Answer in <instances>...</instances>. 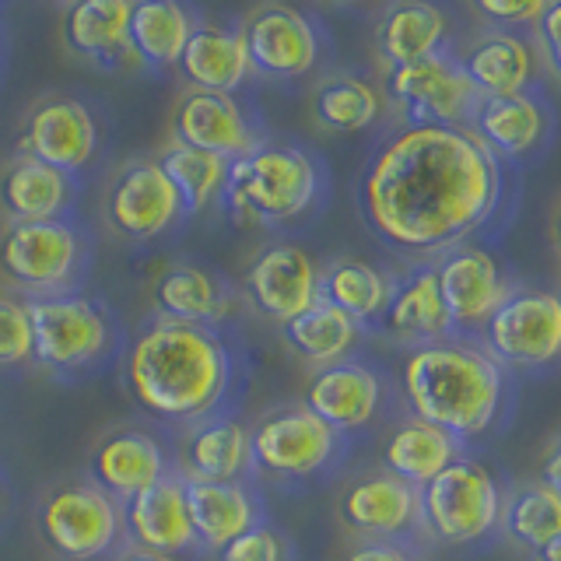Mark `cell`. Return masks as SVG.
<instances>
[{
	"label": "cell",
	"instance_id": "obj_1",
	"mask_svg": "<svg viewBox=\"0 0 561 561\" xmlns=\"http://www.w3.org/2000/svg\"><path fill=\"white\" fill-rule=\"evenodd\" d=\"M502 162L467 127L408 123L362 169L358 210L382 245L443 256L495 215Z\"/></svg>",
	"mask_w": 561,
	"mask_h": 561
},
{
	"label": "cell",
	"instance_id": "obj_2",
	"mask_svg": "<svg viewBox=\"0 0 561 561\" xmlns=\"http://www.w3.org/2000/svg\"><path fill=\"white\" fill-rule=\"evenodd\" d=\"M123 382L145 414L190 428L221 414L232 397L236 358L215 327L154 316L123 355Z\"/></svg>",
	"mask_w": 561,
	"mask_h": 561
},
{
	"label": "cell",
	"instance_id": "obj_3",
	"mask_svg": "<svg viewBox=\"0 0 561 561\" xmlns=\"http://www.w3.org/2000/svg\"><path fill=\"white\" fill-rule=\"evenodd\" d=\"M403 400L411 417L446 428L460 443L495 425L505 373L481 344L460 337L414 347L403 362Z\"/></svg>",
	"mask_w": 561,
	"mask_h": 561
},
{
	"label": "cell",
	"instance_id": "obj_4",
	"mask_svg": "<svg viewBox=\"0 0 561 561\" xmlns=\"http://www.w3.org/2000/svg\"><path fill=\"white\" fill-rule=\"evenodd\" d=\"M323 193V165L309 148L280 137H260L253 151L228 169L225 207L239 225L280 228L306 218Z\"/></svg>",
	"mask_w": 561,
	"mask_h": 561
},
{
	"label": "cell",
	"instance_id": "obj_5",
	"mask_svg": "<svg viewBox=\"0 0 561 561\" xmlns=\"http://www.w3.org/2000/svg\"><path fill=\"white\" fill-rule=\"evenodd\" d=\"M35 362L57 376H84L113 358L119 330L110 309L84 291L25 298Z\"/></svg>",
	"mask_w": 561,
	"mask_h": 561
},
{
	"label": "cell",
	"instance_id": "obj_6",
	"mask_svg": "<svg viewBox=\"0 0 561 561\" xmlns=\"http://www.w3.org/2000/svg\"><path fill=\"white\" fill-rule=\"evenodd\" d=\"M92 242L75 218L8 221L0 228V277L25 298L78 291Z\"/></svg>",
	"mask_w": 561,
	"mask_h": 561
},
{
	"label": "cell",
	"instance_id": "obj_7",
	"mask_svg": "<svg viewBox=\"0 0 561 561\" xmlns=\"http://www.w3.org/2000/svg\"><path fill=\"white\" fill-rule=\"evenodd\" d=\"M35 523L43 543L64 561H102L119 548V540H127L123 502L92 478L53 484L39 502Z\"/></svg>",
	"mask_w": 561,
	"mask_h": 561
},
{
	"label": "cell",
	"instance_id": "obj_8",
	"mask_svg": "<svg viewBox=\"0 0 561 561\" xmlns=\"http://www.w3.org/2000/svg\"><path fill=\"white\" fill-rule=\"evenodd\" d=\"M502 488L484 463L460 456L421 488V526L443 543H478L502 526Z\"/></svg>",
	"mask_w": 561,
	"mask_h": 561
},
{
	"label": "cell",
	"instance_id": "obj_9",
	"mask_svg": "<svg viewBox=\"0 0 561 561\" xmlns=\"http://www.w3.org/2000/svg\"><path fill=\"white\" fill-rule=\"evenodd\" d=\"M253 473L277 481H309L330 470L344 453V435L316 417L306 403H288L263 414L250 428Z\"/></svg>",
	"mask_w": 561,
	"mask_h": 561
},
{
	"label": "cell",
	"instance_id": "obj_10",
	"mask_svg": "<svg viewBox=\"0 0 561 561\" xmlns=\"http://www.w3.org/2000/svg\"><path fill=\"white\" fill-rule=\"evenodd\" d=\"M481 347L508 368H543L561 358V298L519 288L481 327Z\"/></svg>",
	"mask_w": 561,
	"mask_h": 561
},
{
	"label": "cell",
	"instance_id": "obj_11",
	"mask_svg": "<svg viewBox=\"0 0 561 561\" xmlns=\"http://www.w3.org/2000/svg\"><path fill=\"white\" fill-rule=\"evenodd\" d=\"M99 148V116L78 95H46L32 102L22 127H18V154L35 158V162L75 175V180L95 162Z\"/></svg>",
	"mask_w": 561,
	"mask_h": 561
},
{
	"label": "cell",
	"instance_id": "obj_12",
	"mask_svg": "<svg viewBox=\"0 0 561 561\" xmlns=\"http://www.w3.org/2000/svg\"><path fill=\"white\" fill-rule=\"evenodd\" d=\"M102 218L119 239L151 242L172 232L186 218V207L158 158H134L105 186Z\"/></svg>",
	"mask_w": 561,
	"mask_h": 561
},
{
	"label": "cell",
	"instance_id": "obj_13",
	"mask_svg": "<svg viewBox=\"0 0 561 561\" xmlns=\"http://www.w3.org/2000/svg\"><path fill=\"white\" fill-rule=\"evenodd\" d=\"M386 88H390V99L411 116V123L467 127L481 102L449 46L417 64L393 67L390 78H386Z\"/></svg>",
	"mask_w": 561,
	"mask_h": 561
},
{
	"label": "cell",
	"instance_id": "obj_14",
	"mask_svg": "<svg viewBox=\"0 0 561 561\" xmlns=\"http://www.w3.org/2000/svg\"><path fill=\"white\" fill-rule=\"evenodd\" d=\"M253 75L271 81L306 78L320 64L323 39L316 22L291 4H260L239 25Z\"/></svg>",
	"mask_w": 561,
	"mask_h": 561
},
{
	"label": "cell",
	"instance_id": "obj_15",
	"mask_svg": "<svg viewBox=\"0 0 561 561\" xmlns=\"http://www.w3.org/2000/svg\"><path fill=\"white\" fill-rule=\"evenodd\" d=\"M242 288H245V298L253 302V309L280 327L295 320V316H302L323 298L320 267H316V260L295 242L263 245L250 267H245Z\"/></svg>",
	"mask_w": 561,
	"mask_h": 561
},
{
	"label": "cell",
	"instance_id": "obj_16",
	"mask_svg": "<svg viewBox=\"0 0 561 561\" xmlns=\"http://www.w3.org/2000/svg\"><path fill=\"white\" fill-rule=\"evenodd\" d=\"M341 523L362 540H408L421 526V488L390 470H368L355 478L337 502Z\"/></svg>",
	"mask_w": 561,
	"mask_h": 561
},
{
	"label": "cell",
	"instance_id": "obj_17",
	"mask_svg": "<svg viewBox=\"0 0 561 561\" xmlns=\"http://www.w3.org/2000/svg\"><path fill=\"white\" fill-rule=\"evenodd\" d=\"M432 267H435L438 295H443L453 333L481 330L488 323V316L505 302L508 291H513L499 267V260L478 250V245H453V250H446Z\"/></svg>",
	"mask_w": 561,
	"mask_h": 561
},
{
	"label": "cell",
	"instance_id": "obj_18",
	"mask_svg": "<svg viewBox=\"0 0 561 561\" xmlns=\"http://www.w3.org/2000/svg\"><path fill=\"white\" fill-rule=\"evenodd\" d=\"M172 140L207 154H218L225 162H236V158L260 145V134L236 95L190 88L172 110Z\"/></svg>",
	"mask_w": 561,
	"mask_h": 561
},
{
	"label": "cell",
	"instance_id": "obj_19",
	"mask_svg": "<svg viewBox=\"0 0 561 561\" xmlns=\"http://www.w3.org/2000/svg\"><path fill=\"white\" fill-rule=\"evenodd\" d=\"M382 379L373 365L365 362H337L327 368H316L306 386V408L327 421L333 432H358L373 425L382 408Z\"/></svg>",
	"mask_w": 561,
	"mask_h": 561
},
{
	"label": "cell",
	"instance_id": "obj_20",
	"mask_svg": "<svg viewBox=\"0 0 561 561\" xmlns=\"http://www.w3.org/2000/svg\"><path fill=\"white\" fill-rule=\"evenodd\" d=\"M123 526H127L130 548L175 554L197 548L186 508V484L180 473H165L162 481L123 502Z\"/></svg>",
	"mask_w": 561,
	"mask_h": 561
},
{
	"label": "cell",
	"instance_id": "obj_21",
	"mask_svg": "<svg viewBox=\"0 0 561 561\" xmlns=\"http://www.w3.org/2000/svg\"><path fill=\"white\" fill-rule=\"evenodd\" d=\"M172 470L183 481H245L253 473L250 428L228 414L190 425Z\"/></svg>",
	"mask_w": 561,
	"mask_h": 561
},
{
	"label": "cell",
	"instance_id": "obj_22",
	"mask_svg": "<svg viewBox=\"0 0 561 561\" xmlns=\"http://www.w3.org/2000/svg\"><path fill=\"white\" fill-rule=\"evenodd\" d=\"M172 473L165 446L145 428H116L92 453V481L116 502H130Z\"/></svg>",
	"mask_w": 561,
	"mask_h": 561
},
{
	"label": "cell",
	"instance_id": "obj_23",
	"mask_svg": "<svg viewBox=\"0 0 561 561\" xmlns=\"http://www.w3.org/2000/svg\"><path fill=\"white\" fill-rule=\"evenodd\" d=\"M78 180L67 172H57L35 158L14 154L0 169V210L8 221H53L70 218L78 204Z\"/></svg>",
	"mask_w": 561,
	"mask_h": 561
},
{
	"label": "cell",
	"instance_id": "obj_24",
	"mask_svg": "<svg viewBox=\"0 0 561 561\" xmlns=\"http://www.w3.org/2000/svg\"><path fill=\"white\" fill-rule=\"evenodd\" d=\"M193 540L204 551H221L260 523V502L250 481H183Z\"/></svg>",
	"mask_w": 561,
	"mask_h": 561
},
{
	"label": "cell",
	"instance_id": "obj_25",
	"mask_svg": "<svg viewBox=\"0 0 561 561\" xmlns=\"http://www.w3.org/2000/svg\"><path fill=\"white\" fill-rule=\"evenodd\" d=\"M467 130L499 158H523L548 137V105L540 95H488L478 102Z\"/></svg>",
	"mask_w": 561,
	"mask_h": 561
},
{
	"label": "cell",
	"instance_id": "obj_26",
	"mask_svg": "<svg viewBox=\"0 0 561 561\" xmlns=\"http://www.w3.org/2000/svg\"><path fill=\"white\" fill-rule=\"evenodd\" d=\"M180 75L190 88H197V92L236 95L242 81L253 75L242 32L228 25H215V22H197V28H193L190 43L183 49Z\"/></svg>",
	"mask_w": 561,
	"mask_h": 561
},
{
	"label": "cell",
	"instance_id": "obj_27",
	"mask_svg": "<svg viewBox=\"0 0 561 561\" xmlns=\"http://www.w3.org/2000/svg\"><path fill=\"white\" fill-rule=\"evenodd\" d=\"M379 327L390 333L393 341L403 344H432V341H446L453 327L443 306V295H438V280L432 263H421L411 274H403L393 280V295L390 306H386Z\"/></svg>",
	"mask_w": 561,
	"mask_h": 561
},
{
	"label": "cell",
	"instance_id": "obj_28",
	"mask_svg": "<svg viewBox=\"0 0 561 561\" xmlns=\"http://www.w3.org/2000/svg\"><path fill=\"white\" fill-rule=\"evenodd\" d=\"M130 0H81L64 11V43L92 64H137L130 49Z\"/></svg>",
	"mask_w": 561,
	"mask_h": 561
},
{
	"label": "cell",
	"instance_id": "obj_29",
	"mask_svg": "<svg viewBox=\"0 0 561 561\" xmlns=\"http://www.w3.org/2000/svg\"><path fill=\"white\" fill-rule=\"evenodd\" d=\"M154 306L162 320L218 330L228 316V288L215 271L201 263H172L154 280Z\"/></svg>",
	"mask_w": 561,
	"mask_h": 561
},
{
	"label": "cell",
	"instance_id": "obj_30",
	"mask_svg": "<svg viewBox=\"0 0 561 561\" xmlns=\"http://www.w3.org/2000/svg\"><path fill=\"white\" fill-rule=\"evenodd\" d=\"M463 456V443L446 428L428 425L421 417H403L382 446V470L397 473L400 481L425 488L449 463Z\"/></svg>",
	"mask_w": 561,
	"mask_h": 561
},
{
	"label": "cell",
	"instance_id": "obj_31",
	"mask_svg": "<svg viewBox=\"0 0 561 561\" xmlns=\"http://www.w3.org/2000/svg\"><path fill=\"white\" fill-rule=\"evenodd\" d=\"M456 60H460L467 81L481 99L526 92V84L534 78V53L516 32H488L481 39H473L463 49V57Z\"/></svg>",
	"mask_w": 561,
	"mask_h": 561
},
{
	"label": "cell",
	"instance_id": "obj_32",
	"mask_svg": "<svg viewBox=\"0 0 561 561\" xmlns=\"http://www.w3.org/2000/svg\"><path fill=\"white\" fill-rule=\"evenodd\" d=\"M201 18L175 0H137L130 11V49L151 70L180 67L183 49Z\"/></svg>",
	"mask_w": 561,
	"mask_h": 561
},
{
	"label": "cell",
	"instance_id": "obj_33",
	"mask_svg": "<svg viewBox=\"0 0 561 561\" xmlns=\"http://www.w3.org/2000/svg\"><path fill=\"white\" fill-rule=\"evenodd\" d=\"M443 46H446V14L435 4L403 0V4L386 8L376 25V49L390 64V70L425 60Z\"/></svg>",
	"mask_w": 561,
	"mask_h": 561
},
{
	"label": "cell",
	"instance_id": "obj_34",
	"mask_svg": "<svg viewBox=\"0 0 561 561\" xmlns=\"http://www.w3.org/2000/svg\"><path fill=\"white\" fill-rule=\"evenodd\" d=\"M362 330L365 327L351 320L347 312H341L337 306H330L320 298L312 309H306L302 316H295V320L280 327V337H285V344L302 362L327 368V365L347 362V355L362 341Z\"/></svg>",
	"mask_w": 561,
	"mask_h": 561
},
{
	"label": "cell",
	"instance_id": "obj_35",
	"mask_svg": "<svg viewBox=\"0 0 561 561\" xmlns=\"http://www.w3.org/2000/svg\"><path fill=\"white\" fill-rule=\"evenodd\" d=\"M320 295L323 302L337 306L355 323H379L393 295V277L365 260H333L320 271Z\"/></svg>",
	"mask_w": 561,
	"mask_h": 561
},
{
	"label": "cell",
	"instance_id": "obj_36",
	"mask_svg": "<svg viewBox=\"0 0 561 561\" xmlns=\"http://www.w3.org/2000/svg\"><path fill=\"white\" fill-rule=\"evenodd\" d=\"M312 113L323 130L362 134L382 116V95L358 75H330L316 84Z\"/></svg>",
	"mask_w": 561,
	"mask_h": 561
},
{
	"label": "cell",
	"instance_id": "obj_37",
	"mask_svg": "<svg viewBox=\"0 0 561 561\" xmlns=\"http://www.w3.org/2000/svg\"><path fill=\"white\" fill-rule=\"evenodd\" d=\"M158 162H162V169L172 180V186L180 190L186 218L201 215V210H207L210 204H218L225 197L228 169H232V162H225V158L169 140L165 151L158 154Z\"/></svg>",
	"mask_w": 561,
	"mask_h": 561
},
{
	"label": "cell",
	"instance_id": "obj_38",
	"mask_svg": "<svg viewBox=\"0 0 561 561\" xmlns=\"http://www.w3.org/2000/svg\"><path fill=\"white\" fill-rule=\"evenodd\" d=\"M502 526L519 548L537 554L540 548H548L554 537H561V495L540 481L519 484L513 495L505 499Z\"/></svg>",
	"mask_w": 561,
	"mask_h": 561
},
{
	"label": "cell",
	"instance_id": "obj_39",
	"mask_svg": "<svg viewBox=\"0 0 561 561\" xmlns=\"http://www.w3.org/2000/svg\"><path fill=\"white\" fill-rule=\"evenodd\" d=\"M35 362L32 320L25 298L0 295V368H22Z\"/></svg>",
	"mask_w": 561,
	"mask_h": 561
},
{
	"label": "cell",
	"instance_id": "obj_40",
	"mask_svg": "<svg viewBox=\"0 0 561 561\" xmlns=\"http://www.w3.org/2000/svg\"><path fill=\"white\" fill-rule=\"evenodd\" d=\"M218 561H291V543L271 523H256L253 530L236 537L218 551Z\"/></svg>",
	"mask_w": 561,
	"mask_h": 561
},
{
	"label": "cell",
	"instance_id": "obj_41",
	"mask_svg": "<svg viewBox=\"0 0 561 561\" xmlns=\"http://www.w3.org/2000/svg\"><path fill=\"white\" fill-rule=\"evenodd\" d=\"M543 8L548 4H540V0H526V4H478V14L488 18V22H495L499 32H505L516 25H537Z\"/></svg>",
	"mask_w": 561,
	"mask_h": 561
},
{
	"label": "cell",
	"instance_id": "obj_42",
	"mask_svg": "<svg viewBox=\"0 0 561 561\" xmlns=\"http://www.w3.org/2000/svg\"><path fill=\"white\" fill-rule=\"evenodd\" d=\"M341 561H421L408 540H358Z\"/></svg>",
	"mask_w": 561,
	"mask_h": 561
},
{
	"label": "cell",
	"instance_id": "obj_43",
	"mask_svg": "<svg viewBox=\"0 0 561 561\" xmlns=\"http://www.w3.org/2000/svg\"><path fill=\"white\" fill-rule=\"evenodd\" d=\"M537 46L543 53V60L561 78V4H548L537 22Z\"/></svg>",
	"mask_w": 561,
	"mask_h": 561
},
{
	"label": "cell",
	"instance_id": "obj_44",
	"mask_svg": "<svg viewBox=\"0 0 561 561\" xmlns=\"http://www.w3.org/2000/svg\"><path fill=\"white\" fill-rule=\"evenodd\" d=\"M540 484H548L561 495V435H554L551 446L540 456Z\"/></svg>",
	"mask_w": 561,
	"mask_h": 561
},
{
	"label": "cell",
	"instance_id": "obj_45",
	"mask_svg": "<svg viewBox=\"0 0 561 561\" xmlns=\"http://www.w3.org/2000/svg\"><path fill=\"white\" fill-rule=\"evenodd\" d=\"M119 561H180L175 554H158V551H140V548H127L119 554Z\"/></svg>",
	"mask_w": 561,
	"mask_h": 561
},
{
	"label": "cell",
	"instance_id": "obj_46",
	"mask_svg": "<svg viewBox=\"0 0 561 561\" xmlns=\"http://www.w3.org/2000/svg\"><path fill=\"white\" fill-rule=\"evenodd\" d=\"M537 561H561V537H554L548 548L537 551Z\"/></svg>",
	"mask_w": 561,
	"mask_h": 561
},
{
	"label": "cell",
	"instance_id": "obj_47",
	"mask_svg": "<svg viewBox=\"0 0 561 561\" xmlns=\"http://www.w3.org/2000/svg\"><path fill=\"white\" fill-rule=\"evenodd\" d=\"M554 245L561 253V201H558V210H554Z\"/></svg>",
	"mask_w": 561,
	"mask_h": 561
},
{
	"label": "cell",
	"instance_id": "obj_48",
	"mask_svg": "<svg viewBox=\"0 0 561 561\" xmlns=\"http://www.w3.org/2000/svg\"><path fill=\"white\" fill-rule=\"evenodd\" d=\"M0 508H4V491H0Z\"/></svg>",
	"mask_w": 561,
	"mask_h": 561
},
{
	"label": "cell",
	"instance_id": "obj_49",
	"mask_svg": "<svg viewBox=\"0 0 561 561\" xmlns=\"http://www.w3.org/2000/svg\"><path fill=\"white\" fill-rule=\"evenodd\" d=\"M558 298H561V295H558Z\"/></svg>",
	"mask_w": 561,
	"mask_h": 561
}]
</instances>
